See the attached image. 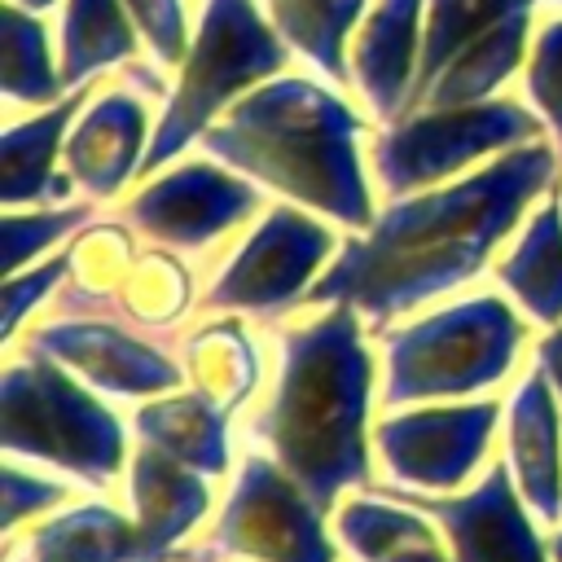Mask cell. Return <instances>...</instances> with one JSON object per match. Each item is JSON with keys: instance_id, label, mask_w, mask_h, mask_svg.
<instances>
[{"instance_id": "1", "label": "cell", "mask_w": 562, "mask_h": 562, "mask_svg": "<svg viewBox=\"0 0 562 562\" xmlns=\"http://www.w3.org/2000/svg\"><path fill=\"white\" fill-rule=\"evenodd\" d=\"M562 158L553 145H514L461 184L413 193L386 206L364 237L347 241L307 303H347L378 325L461 285L483 268L492 246L518 224L522 206L553 189Z\"/></svg>"}, {"instance_id": "2", "label": "cell", "mask_w": 562, "mask_h": 562, "mask_svg": "<svg viewBox=\"0 0 562 562\" xmlns=\"http://www.w3.org/2000/svg\"><path fill=\"white\" fill-rule=\"evenodd\" d=\"M369 378L373 360L356 307L329 303L325 316L285 329L281 373L255 417V435L321 509H329L342 487L369 483Z\"/></svg>"}, {"instance_id": "3", "label": "cell", "mask_w": 562, "mask_h": 562, "mask_svg": "<svg viewBox=\"0 0 562 562\" xmlns=\"http://www.w3.org/2000/svg\"><path fill=\"white\" fill-rule=\"evenodd\" d=\"M360 114L312 79H268L206 127V154L316 206L351 228L373 224V202L356 158Z\"/></svg>"}, {"instance_id": "4", "label": "cell", "mask_w": 562, "mask_h": 562, "mask_svg": "<svg viewBox=\"0 0 562 562\" xmlns=\"http://www.w3.org/2000/svg\"><path fill=\"white\" fill-rule=\"evenodd\" d=\"M522 321L505 299L479 294L386 334L382 404L470 395L501 382L518 356Z\"/></svg>"}, {"instance_id": "5", "label": "cell", "mask_w": 562, "mask_h": 562, "mask_svg": "<svg viewBox=\"0 0 562 562\" xmlns=\"http://www.w3.org/2000/svg\"><path fill=\"white\" fill-rule=\"evenodd\" d=\"M4 452L105 487L123 465V426L92 391L70 382L53 356L35 351L4 373Z\"/></svg>"}, {"instance_id": "6", "label": "cell", "mask_w": 562, "mask_h": 562, "mask_svg": "<svg viewBox=\"0 0 562 562\" xmlns=\"http://www.w3.org/2000/svg\"><path fill=\"white\" fill-rule=\"evenodd\" d=\"M281 66L285 44L277 40V26L259 18L255 0H206L202 26L180 70V88L162 110V123L140 158V171H154L158 162L180 154L198 132L211 127V119L224 110L233 92L263 75H277Z\"/></svg>"}, {"instance_id": "7", "label": "cell", "mask_w": 562, "mask_h": 562, "mask_svg": "<svg viewBox=\"0 0 562 562\" xmlns=\"http://www.w3.org/2000/svg\"><path fill=\"white\" fill-rule=\"evenodd\" d=\"M544 140V119L522 110L518 101H479L461 110H426L400 119L373 145V171L386 193H422L443 176L461 171L465 162Z\"/></svg>"}, {"instance_id": "8", "label": "cell", "mask_w": 562, "mask_h": 562, "mask_svg": "<svg viewBox=\"0 0 562 562\" xmlns=\"http://www.w3.org/2000/svg\"><path fill=\"white\" fill-rule=\"evenodd\" d=\"M325 509L312 492L285 474L277 461L250 452L241 474L228 492V505L211 531V549L202 562L215 558H250V562H338L334 540L325 536Z\"/></svg>"}, {"instance_id": "9", "label": "cell", "mask_w": 562, "mask_h": 562, "mask_svg": "<svg viewBox=\"0 0 562 562\" xmlns=\"http://www.w3.org/2000/svg\"><path fill=\"white\" fill-rule=\"evenodd\" d=\"M501 408L483 404H448V408H417L378 422L373 443L395 483H413L422 492H452L461 487L474 465L483 461Z\"/></svg>"}, {"instance_id": "10", "label": "cell", "mask_w": 562, "mask_h": 562, "mask_svg": "<svg viewBox=\"0 0 562 562\" xmlns=\"http://www.w3.org/2000/svg\"><path fill=\"white\" fill-rule=\"evenodd\" d=\"M386 496L439 522L457 562H553L544 540L536 536V522L522 509V492L505 461H496L461 496H439V492H386Z\"/></svg>"}, {"instance_id": "11", "label": "cell", "mask_w": 562, "mask_h": 562, "mask_svg": "<svg viewBox=\"0 0 562 562\" xmlns=\"http://www.w3.org/2000/svg\"><path fill=\"white\" fill-rule=\"evenodd\" d=\"M329 250H334V233L325 224L299 215L294 206H277L255 228V237L233 255L220 281L206 290V307H246V312L285 307Z\"/></svg>"}, {"instance_id": "12", "label": "cell", "mask_w": 562, "mask_h": 562, "mask_svg": "<svg viewBox=\"0 0 562 562\" xmlns=\"http://www.w3.org/2000/svg\"><path fill=\"white\" fill-rule=\"evenodd\" d=\"M259 206V193L206 162L176 167L127 202V220L167 246H206Z\"/></svg>"}, {"instance_id": "13", "label": "cell", "mask_w": 562, "mask_h": 562, "mask_svg": "<svg viewBox=\"0 0 562 562\" xmlns=\"http://www.w3.org/2000/svg\"><path fill=\"white\" fill-rule=\"evenodd\" d=\"M132 522H136V562H171L176 544L202 522L211 505L206 474L167 457L154 443H140L132 457Z\"/></svg>"}, {"instance_id": "14", "label": "cell", "mask_w": 562, "mask_h": 562, "mask_svg": "<svg viewBox=\"0 0 562 562\" xmlns=\"http://www.w3.org/2000/svg\"><path fill=\"white\" fill-rule=\"evenodd\" d=\"M35 347L61 364H75L92 386L114 391V395H154V391H176L180 369L158 356L145 342H132L127 334L110 325H48L35 334Z\"/></svg>"}, {"instance_id": "15", "label": "cell", "mask_w": 562, "mask_h": 562, "mask_svg": "<svg viewBox=\"0 0 562 562\" xmlns=\"http://www.w3.org/2000/svg\"><path fill=\"white\" fill-rule=\"evenodd\" d=\"M509 470L540 522L562 518V426L544 369H531L509 400Z\"/></svg>"}, {"instance_id": "16", "label": "cell", "mask_w": 562, "mask_h": 562, "mask_svg": "<svg viewBox=\"0 0 562 562\" xmlns=\"http://www.w3.org/2000/svg\"><path fill=\"white\" fill-rule=\"evenodd\" d=\"M417 18L422 0H378L351 48V79L360 83L369 110L391 123H400L417 75Z\"/></svg>"}, {"instance_id": "17", "label": "cell", "mask_w": 562, "mask_h": 562, "mask_svg": "<svg viewBox=\"0 0 562 562\" xmlns=\"http://www.w3.org/2000/svg\"><path fill=\"white\" fill-rule=\"evenodd\" d=\"M334 531L360 562H457L452 549L435 536L426 514H413L404 501L351 496L334 509Z\"/></svg>"}, {"instance_id": "18", "label": "cell", "mask_w": 562, "mask_h": 562, "mask_svg": "<svg viewBox=\"0 0 562 562\" xmlns=\"http://www.w3.org/2000/svg\"><path fill=\"white\" fill-rule=\"evenodd\" d=\"M145 140V110L132 97H105L92 105L75 140L66 145V167L75 171L79 184L92 193L110 198L132 171H136V149Z\"/></svg>"}, {"instance_id": "19", "label": "cell", "mask_w": 562, "mask_h": 562, "mask_svg": "<svg viewBox=\"0 0 562 562\" xmlns=\"http://www.w3.org/2000/svg\"><path fill=\"white\" fill-rule=\"evenodd\" d=\"M224 417L228 413L215 400L193 391V395H167L158 404H145L136 413V430H140L145 443H154L167 457L193 465L198 474H224L228 470Z\"/></svg>"}, {"instance_id": "20", "label": "cell", "mask_w": 562, "mask_h": 562, "mask_svg": "<svg viewBox=\"0 0 562 562\" xmlns=\"http://www.w3.org/2000/svg\"><path fill=\"white\" fill-rule=\"evenodd\" d=\"M26 562H136V522L110 505H75L31 531Z\"/></svg>"}, {"instance_id": "21", "label": "cell", "mask_w": 562, "mask_h": 562, "mask_svg": "<svg viewBox=\"0 0 562 562\" xmlns=\"http://www.w3.org/2000/svg\"><path fill=\"white\" fill-rule=\"evenodd\" d=\"M88 88H75L66 101H57L53 110L18 123L4 132V202H40V198H66L70 180L53 176V158L61 149V132L75 119V105L83 101Z\"/></svg>"}, {"instance_id": "22", "label": "cell", "mask_w": 562, "mask_h": 562, "mask_svg": "<svg viewBox=\"0 0 562 562\" xmlns=\"http://www.w3.org/2000/svg\"><path fill=\"white\" fill-rule=\"evenodd\" d=\"M505 290L544 325L562 321V206L558 198L540 206L518 237V246L501 259Z\"/></svg>"}, {"instance_id": "23", "label": "cell", "mask_w": 562, "mask_h": 562, "mask_svg": "<svg viewBox=\"0 0 562 562\" xmlns=\"http://www.w3.org/2000/svg\"><path fill=\"white\" fill-rule=\"evenodd\" d=\"M136 35L123 18L119 0H66L61 18V83L75 88L101 66L127 57Z\"/></svg>"}, {"instance_id": "24", "label": "cell", "mask_w": 562, "mask_h": 562, "mask_svg": "<svg viewBox=\"0 0 562 562\" xmlns=\"http://www.w3.org/2000/svg\"><path fill=\"white\" fill-rule=\"evenodd\" d=\"M531 9V0H430V18H426V35H422V57H417V75L408 88L404 110L417 101V92L483 31H492L496 22H505L509 13ZM404 119V114H400Z\"/></svg>"}, {"instance_id": "25", "label": "cell", "mask_w": 562, "mask_h": 562, "mask_svg": "<svg viewBox=\"0 0 562 562\" xmlns=\"http://www.w3.org/2000/svg\"><path fill=\"white\" fill-rule=\"evenodd\" d=\"M364 0H268V18L277 35H285L299 53H307L329 79H347V31L360 18Z\"/></svg>"}, {"instance_id": "26", "label": "cell", "mask_w": 562, "mask_h": 562, "mask_svg": "<svg viewBox=\"0 0 562 562\" xmlns=\"http://www.w3.org/2000/svg\"><path fill=\"white\" fill-rule=\"evenodd\" d=\"M61 88V70H53L48 61L44 26L22 4H4V97L40 105L53 101Z\"/></svg>"}, {"instance_id": "27", "label": "cell", "mask_w": 562, "mask_h": 562, "mask_svg": "<svg viewBox=\"0 0 562 562\" xmlns=\"http://www.w3.org/2000/svg\"><path fill=\"white\" fill-rule=\"evenodd\" d=\"M92 206H53V211H31V215H18L9 211L4 215V272L13 277L18 263L35 259L40 250H48L57 237H66L70 228H79L88 220Z\"/></svg>"}, {"instance_id": "28", "label": "cell", "mask_w": 562, "mask_h": 562, "mask_svg": "<svg viewBox=\"0 0 562 562\" xmlns=\"http://www.w3.org/2000/svg\"><path fill=\"white\" fill-rule=\"evenodd\" d=\"M527 92H531V105L540 110V119L549 123V132L558 140V158H562V22H549L536 35V53L527 66Z\"/></svg>"}, {"instance_id": "29", "label": "cell", "mask_w": 562, "mask_h": 562, "mask_svg": "<svg viewBox=\"0 0 562 562\" xmlns=\"http://www.w3.org/2000/svg\"><path fill=\"white\" fill-rule=\"evenodd\" d=\"M70 501V483L48 479V474H31L18 470L13 461L4 465V531H13L26 518H40L44 509H57Z\"/></svg>"}, {"instance_id": "30", "label": "cell", "mask_w": 562, "mask_h": 562, "mask_svg": "<svg viewBox=\"0 0 562 562\" xmlns=\"http://www.w3.org/2000/svg\"><path fill=\"white\" fill-rule=\"evenodd\" d=\"M127 9L162 66H176L189 57V26H184L180 0H127Z\"/></svg>"}, {"instance_id": "31", "label": "cell", "mask_w": 562, "mask_h": 562, "mask_svg": "<svg viewBox=\"0 0 562 562\" xmlns=\"http://www.w3.org/2000/svg\"><path fill=\"white\" fill-rule=\"evenodd\" d=\"M61 272H66V255L48 259L44 268H35V272H26V277H9V281H4V334L18 329V321L31 312V303H35Z\"/></svg>"}, {"instance_id": "32", "label": "cell", "mask_w": 562, "mask_h": 562, "mask_svg": "<svg viewBox=\"0 0 562 562\" xmlns=\"http://www.w3.org/2000/svg\"><path fill=\"white\" fill-rule=\"evenodd\" d=\"M536 356H540V369H544V378H549V382H553V391L562 395V325H558L553 334H544V338H540Z\"/></svg>"}, {"instance_id": "33", "label": "cell", "mask_w": 562, "mask_h": 562, "mask_svg": "<svg viewBox=\"0 0 562 562\" xmlns=\"http://www.w3.org/2000/svg\"><path fill=\"white\" fill-rule=\"evenodd\" d=\"M549 558L562 562V531H553V540H549Z\"/></svg>"}, {"instance_id": "34", "label": "cell", "mask_w": 562, "mask_h": 562, "mask_svg": "<svg viewBox=\"0 0 562 562\" xmlns=\"http://www.w3.org/2000/svg\"><path fill=\"white\" fill-rule=\"evenodd\" d=\"M13 4H22V9H44V4H53V0H13Z\"/></svg>"}]
</instances>
